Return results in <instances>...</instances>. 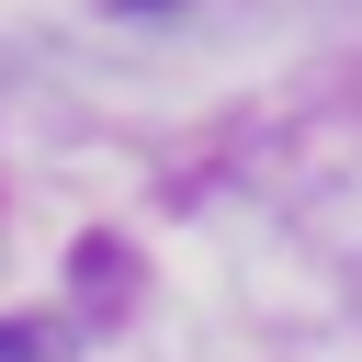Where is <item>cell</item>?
Instances as JSON below:
<instances>
[{
  "label": "cell",
  "instance_id": "cell-1",
  "mask_svg": "<svg viewBox=\"0 0 362 362\" xmlns=\"http://www.w3.org/2000/svg\"><path fill=\"white\" fill-rule=\"evenodd\" d=\"M0 362H45V328H0Z\"/></svg>",
  "mask_w": 362,
  "mask_h": 362
},
{
  "label": "cell",
  "instance_id": "cell-2",
  "mask_svg": "<svg viewBox=\"0 0 362 362\" xmlns=\"http://www.w3.org/2000/svg\"><path fill=\"white\" fill-rule=\"evenodd\" d=\"M113 11H170V0H113Z\"/></svg>",
  "mask_w": 362,
  "mask_h": 362
}]
</instances>
